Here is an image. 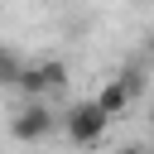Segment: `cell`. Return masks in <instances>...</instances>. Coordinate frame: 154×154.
<instances>
[{
	"instance_id": "1",
	"label": "cell",
	"mask_w": 154,
	"mask_h": 154,
	"mask_svg": "<svg viewBox=\"0 0 154 154\" xmlns=\"http://www.w3.org/2000/svg\"><path fill=\"white\" fill-rule=\"evenodd\" d=\"M106 130H111V116L87 96V101H72L67 111H63V135L77 144V149H91V144H101L106 140Z\"/></svg>"
},
{
	"instance_id": "2",
	"label": "cell",
	"mask_w": 154,
	"mask_h": 154,
	"mask_svg": "<svg viewBox=\"0 0 154 154\" xmlns=\"http://www.w3.org/2000/svg\"><path fill=\"white\" fill-rule=\"evenodd\" d=\"M67 77H72V72H67L63 58H38V63H24L14 91H24V101H48V96L67 91Z\"/></svg>"
},
{
	"instance_id": "3",
	"label": "cell",
	"mask_w": 154,
	"mask_h": 154,
	"mask_svg": "<svg viewBox=\"0 0 154 154\" xmlns=\"http://www.w3.org/2000/svg\"><path fill=\"white\" fill-rule=\"evenodd\" d=\"M58 125H63V116H58L48 101H24V106L10 116V135H14L19 144H38V140H48Z\"/></svg>"
},
{
	"instance_id": "4",
	"label": "cell",
	"mask_w": 154,
	"mask_h": 154,
	"mask_svg": "<svg viewBox=\"0 0 154 154\" xmlns=\"http://www.w3.org/2000/svg\"><path fill=\"white\" fill-rule=\"evenodd\" d=\"M91 101H96V106H101L111 120H120V116L130 111V91L120 87V77H106V82H101V91H96Z\"/></svg>"
},
{
	"instance_id": "5",
	"label": "cell",
	"mask_w": 154,
	"mask_h": 154,
	"mask_svg": "<svg viewBox=\"0 0 154 154\" xmlns=\"http://www.w3.org/2000/svg\"><path fill=\"white\" fill-rule=\"evenodd\" d=\"M116 77H120V87L130 91V101H140V96H144V87H149V72H144V63H125Z\"/></svg>"
},
{
	"instance_id": "6",
	"label": "cell",
	"mask_w": 154,
	"mask_h": 154,
	"mask_svg": "<svg viewBox=\"0 0 154 154\" xmlns=\"http://www.w3.org/2000/svg\"><path fill=\"white\" fill-rule=\"evenodd\" d=\"M19 72H24V58L10 43H0V87H19Z\"/></svg>"
},
{
	"instance_id": "7",
	"label": "cell",
	"mask_w": 154,
	"mask_h": 154,
	"mask_svg": "<svg viewBox=\"0 0 154 154\" xmlns=\"http://www.w3.org/2000/svg\"><path fill=\"white\" fill-rule=\"evenodd\" d=\"M144 58H154V29L144 34Z\"/></svg>"
},
{
	"instance_id": "8",
	"label": "cell",
	"mask_w": 154,
	"mask_h": 154,
	"mask_svg": "<svg viewBox=\"0 0 154 154\" xmlns=\"http://www.w3.org/2000/svg\"><path fill=\"white\" fill-rule=\"evenodd\" d=\"M116 154H144V144H125V149H116Z\"/></svg>"
},
{
	"instance_id": "9",
	"label": "cell",
	"mask_w": 154,
	"mask_h": 154,
	"mask_svg": "<svg viewBox=\"0 0 154 154\" xmlns=\"http://www.w3.org/2000/svg\"><path fill=\"white\" fill-rule=\"evenodd\" d=\"M43 5H53V0H43Z\"/></svg>"
},
{
	"instance_id": "10",
	"label": "cell",
	"mask_w": 154,
	"mask_h": 154,
	"mask_svg": "<svg viewBox=\"0 0 154 154\" xmlns=\"http://www.w3.org/2000/svg\"><path fill=\"white\" fill-rule=\"evenodd\" d=\"M144 154H154V149H144Z\"/></svg>"
}]
</instances>
